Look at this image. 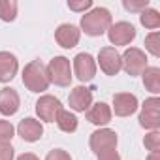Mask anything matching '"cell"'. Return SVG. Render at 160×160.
Returning a JSON list of instances; mask_svg holds the SVG:
<instances>
[{"instance_id":"cell-14","label":"cell","mask_w":160,"mask_h":160,"mask_svg":"<svg viewBox=\"0 0 160 160\" xmlns=\"http://www.w3.org/2000/svg\"><path fill=\"white\" fill-rule=\"evenodd\" d=\"M17 132H19V136H21L25 141L34 143V141H38V139L43 136V126H42L40 121H36V119H32V117H27V119H23V121L19 122Z\"/></svg>"},{"instance_id":"cell-6","label":"cell","mask_w":160,"mask_h":160,"mask_svg":"<svg viewBox=\"0 0 160 160\" xmlns=\"http://www.w3.org/2000/svg\"><path fill=\"white\" fill-rule=\"evenodd\" d=\"M117 143H119V138H117L115 130H109V128H100V130L92 132V134H91V139H89L91 151H92L96 156H98L100 152L117 149Z\"/></svg>"},{"instance_id":"cell-19","label":"cell","mask_w":160,"mask_h":160,"mask_svg":"<svg viewBox=\"0 0 160 160\" xmlns=\"http://www.w3.org/2000/svg\"><path fill=\"white\" fill-rule=\"evenodd\" d=\"M55 121H57V126L62 132H66V134H72V132L77 130V117L73 113H70L68 109H64V108L58 111V115H57Z\"/></svg>"},{"instance_id":"cell-18","label":"cell","mask_w":160,"mask_h":160,"mask_svg":"<svg viewBox=\"0 0 160 160\" xmlns=\"http://www.w3.org/2000/svg\"><path fill=\"white\" fill-rule=\"evenodd\" d=\"M141 75H143V85L147 87V91H151L152 94H158L160 92V68L147 66Z\"/></svg>"},{"instance_id":"cell-28","label":"cell","mask_w":160,"mask_h":160,"mask_svg":"<svg viewBox=\"0 0 160 160\" xmlns=\"http://www.w3.org/2000/svg\"><path fill=\"white\" fill-rule=\"evenodd\" d=\"M0 160H13V147L10 143H0Z\"/></svg>"},{"instance_id":"cell-23","label":"cell","mask_w":160,"mask_h":160,"mask_svg":"<svg viewBox=\"0 0 160 160\" xmlns=\"http://www.w3.org/2000/svg\"><path fill=\"white\" fill-rule=\"evenodd\" d=\"M143 145L151 152H158L160 151V132L158 130H152L151 134H147L145 139H143Z\"/></svg>"},{"instance_id":"cell-3","label":"cell","mask_w":160,"mask_h":160,"mask_svg":"<svg viewBox=\"0 0 160 160\" xmlns=\"http://www.w3.org/2000/svg\"><path fill=\"white\" fill-rule=\"evenodd\" d=\"M45 68H47V75H49V81L51 83H55L58 87H68L72 83L70 58H66V57H55V58H51V62Z\"/></svg>"},{"instance_id":"cell-7","label":"cell","mask_w":160,"mask_h":160,"mask_svg":"<svg viewBox=\"0 0 160 160\" xmlns=\"http://www.w3.org/2000/svg\"><path fill=\"white\" fill-rule=\"evenodd\" d=\"M73 72H75V77L81 83L92 81L94 75H96V60L92 58V55L91 53L75 55V58H73Z\"/></svg>"},{"instance_id":"cell-24","label":"cell","mask_w":160,"mask_h":160,"mask_svg":"<svg viewBox=\"0 0 160 160\" xmlns=\"http://www.w3.org/2000/svg\"><path fill=\"white\" fill-rule=\"evenodd\" d=\"M15 134V128L10 121H0V143H10Z\"/></svg>"},{"instance_id":"cell-20","label":"cell","mask_w":160,"mask_h":160,"mask_svg":"<svg viewBox=\"0 0 160 160\" xmlns=\"http://www.w3.org/2000/svg\"><path fill=\"white\" fill-rule=\"evenodd\" d=\"M139 23H141L145 28L154 30V28L160 27V13H158L156 10H152V8H147V10H143V12L139 13Z\"/></svg>"},{"instance_id":"cell-10","label":"cell","mask_w":160,"mask_h":160,"mask_svg":"<svg viewBox=\"0 0 160 160\" xmlns=\"http://www.w3.org/2000/svg\"><path fill=\"white\" fill-rule=\"evenodd\" d=\"M98 64H100V70L106 75H117L122 70L121 55L117 53L115 47H102L100 53H98Z\"/></svg>"},{"instance_id":"cell-13","label":"cell","mask_w":160,"mask_h":160,"mask_svg":"<svg viewBox=\"0 0 160 160\" xmlns=\"http://www.w3.org/2000/svg\"><path fill=\"white\" fill-rule=\"evenodd\" d=\"M138 109V98L130 92L113 94V111L117 117H130Z\"/></svg>"},{"instance_id":"cell-12","label":"cell","mask_w":160,"mask_h":160,"mask_svg":"<svg viewBox=\"0 0 160 160\" xmlns=\"http://www.w3.org/2000/svg\"><path fill=\"white\" fill-rule=\"evenodd\" d=\"M79 38H81V30H79L75 25L70 23H62L58 25V28L55 30V40L60 47L64 49H72L79 43Z\"/></svg>"},{"instance_id":"cell-21","label":"cell","mask_w":160,"mask_h":160,"mask_svg":"<svg viewBox=\"0 0 160 160\" xmlns=\"http://www.w3.org/2000/svg\"><path fill=\"white\" fill-rule=\"evenodd\" d=\"M17 17V2L15 0H0V19L10 23Z\"/></svg>"},{"instance_id":"cell-30","label":"cell","mask_w":160,"mask_h":160,"mask_svg":"<svg viewBox=\"0 0 160 160\" xmlns=\"http://www.w3.org/2000/svg\"><path fill=\"white\" fill-rule=\"evenodd\" d=\"M17 160H40L36 154H32V152H25V154H21Z\"/></svg>"},{"instance_id":"cell-16","label":"cell","mask_w":160,"mask_h":160,"mask_svg":"<svg viewBox=\"0 0 160 160\" xmlns=\"http://www.w3.org/2000/svg\"><path fill=\"white\" fill-rule=\"evenodd\" d=\"M19 104H21V100H19V94L15 89L4 87L0 91V113L2 115H6V117L15 115L19 109Z\"/></svg>"},{"instance_id":"cell-15","label":"cell","mask_w":160,"mask_h":160,"mask_svg":"<svg viewBox=\"0 0 160 160\" xmlns=\"http://www.w3.org/2000/svg\"><path fill=\"white\" fill-rule=\"evenodd\" d=\"M19 70L17 57L10 51H0V83H8Z\"/></svg>"},{"instance_id":"cell-26","label":"cell","mask_w":160,"mask_h":160,"mask_svg":"<svg viewBox=\"0 0 160 160\" xmlns=\"http://www.w3.org/2000/svg\"><path fill=\"white\" fill-rule=\"evenodd\" d=\"M91 6H92V0H79V2L70 0V2H68V8H70L72 12H83V13H85V10H89Z\"/></svg>"},{"instance_id":"cell-5","label":"cell","mask_w":160,"mask_h":160,"mask_svg":"<svg viewBox=\"0 0 160 160\" xmlns=\"http://www.w3.org/2000/svg\"><path fill=\"white\" fill-rule=\"evenodd\" d=\"M139 124L151 132L160 128V98L158 96L147 98L143 102L139 111Z\"/></svg>"},{"instance_id":"cell-17","label":"cell","mask_w":160,"mask_h":160,"mask_svg":"<svg viewBox=\"0 0 160 160\" xmlns=\"http://www.w3.org/2000/svg\"><path fill=\"white\" fill-rule=\"evenodd\" d=\"M87 121L96 124V126H104L111 121V108L106 102H98L94 106H91L87 109Z\"/></svg>"},{"instance_id":"cell-1","label":"cell","mask_w":160,"mask_h":160,"mask_svg":"<svg viewBox=\"0 0 160 160\" xmlns=\"http://www.w3.org/2000/svg\"><path fill=\"white\" fill-rule=\"evenodd\" d=\"M49 75H47V68L45 64L36 58L30 60L25 70H23V85L30 91V92H43L49 89Z\"/></svg>"},{"instance_id":"cell-11","label":"cell","mask_w":160,"mask_h":160,"mask_svg":"<svg viewBox=\"0 0 160 160\" xmlns=\"http://www.w3.org/2000/svg\"><path fill=\"white\" fill-rule=\"evenodd\" d=\"M68 104H70V109L77 113H85L92 106V89L83 87V85L75 87L68 96Z\"/></svg>"},{"instance_id":"cell-27","label":"cell","mask_w":160,"mask_h":160,"mask_svg":"<svg viewBox=\"0 0 160 160\" xmlns=\"http://www.w3.org/2000/svg\"><path fill=\"white\" fill-rule=\"evenodd\" d=\"M45 160H72V156L64 151V149H53L47 152Z\"/></svg>"},{"instance_id":"cell-8","label":"cell","mask_w":160,"mask_h":160,"mask_svg":"<svg viewBox=\"0 0 160 160\" xmlns=\"http://www.w3.org/2000/svg\"><path fill=\"white\" fill-rule=\"evenodd\" d=\"M108 38L113 45H128L136 38V27L128 21H119L108 28Z\"/></svg>"},{"instance_id":"cell-29","label":"cell","mask_w":160,"mask_h":160,"mask_svg":"<svg viewBox=\"0 0 160 160\" xmlns=\"http://www.w3.org/2000/svg\"><path fill=\"white\" fill-rule=\"evenodd\" d=\"M98 160H121V154L117 152V149H111V151L100 152L98 154Z\"/></svg>"},{"instance_id":"cell-31","label":"cell","mask_w":160,"mask_h":160,"mask_svg":"<svg viewBox=\"0 0 160 160\" xmlns=\"http://www.w3.org/2000/svg\"><path fill=\"white\" fill-rule=\"evenodd\" d=\"M147 160H160V152H151L147 156Z\"/></svg>"},{"instance_id":"cell-9","label":"cell","mask_w":160,"mask_h":160,"mask_svg":"<svg viewBox=\"0 0 160 160\" xmlns=\"http://www.w3.org/2000/svg\"><path fill=\"white\" fill-rule=\"evenodd\" d=\"M60 109H62L60 100L55 98V96H51V94H43L36 102V113L45 122H55V119H57V115H58Z\"/></svg>"},{"instance_id":"cell-4","label":"cell","mask_w":160,"mask_h":160,"mask_svg":"<svg viewBox=\"0 0 160 160\" xmlns=\"http://www.w3.org/2000/svg\"><path fill=\"white\" fill-rule=\"evenodd\" d=\"M121 66L130 77L141 75L143 70L147 68V55L139 47H128L121 55Z\"/></svg>"},{"instance_id":"cell-22","label":"cell","mask_w":160,"mask_h":160,"mask_svg":"<svg viewBox=\"0 0 160 160\" xmlns=\"http://www.w3.org/2000/svg\"><path fill=\"white\" fill-rule=\"evenodd\" d=\"M145 47L152 57H160V34L154 30L145 38Z\"/></svg>"},{"instance_id":"cell-25","label":"cell","mask_w":160,"mask_h":160,"mask_svg":"<svg viewBox=\"0 0 160 160\" xmlns=\"http://www.w3.org/2000/svg\"><path fill=\"white\" fill-rule=\"evenodd\" d=\"M122 6H124V10H128V12H139V13H141L143 10L149 8V0H124Z\"/></svg>"},{"instance_id":"cell-2","label":"cell","mask_w":160,"mask_h":160,"mask_svg":"<svg viewBox=\"0 0 160 160\" xmlns=\"http://www.w3.org/2000/svg\"><path fill=\"white\" fill-rule=\"evenodd\" d=\"M111 27V13L106 8H94L81 17V30L87 36H102Z\"/></svg>"}]
</instances>
